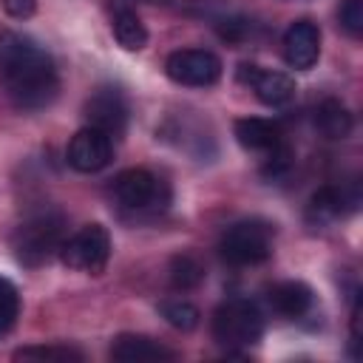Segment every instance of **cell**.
I'll return each instance as SVG.
<instances>
[{"label": "cell", "mask_w": 363, "mask_h": 363, "mask_svg": "<svg viewBox=\"0 0 363 363\" xmlns=\"http://www.w3.org/2000/svg\"><path fill=\"white\" fill-rule=\"evenodd\" d=\"M0 85L20 111H40L54 102L60 77L54 57L20 31L0 34Z\"/></svg>", "instance_id": "cell-1"}, {"label": "cell", "mask_w": 363, "mask_h": 363, "mask_svg": "<svg viewBox=\"0 0 363 363\" xmlns=\"http://www.w3.org/2000/svg\"><path fill=\"white\" fill-rule=\"evenodd\" d=\"M62 241H65V218L57 210L37 213L11 233V250L23 267L48 264L54 255H60Z\"/></svg>", "instance_id": "cell-2"}, {"label": "cell", "mask_w": 363, "mask_h": 363, "mask_svg": "<svg viewBox=\"0 0 363 363\" xmlns=\"http://www.w3.org/2000/svg\"><path fill=\"white\" fill-rule=\"evenodd\" d=\"M264 335V315L247 298H230L213 312V337L221 349L238 352L250 349Z\"/></svg>", "instance_id": "cell-3"}, {"label": "cell", "mask_w": 363, "mask_h": 363, "mask_svg": "<svg viewBox=\"0 0 363 363\" xmlns=\"http://www.w3.org/2000/svg\"><path fill=\"white\" fill-rule=\"evenodd\" d=\"M275 227L261 218H244L224 230L218 241V252L233 267H255L272 255Z\"/></svg>", "instance_id": "cell-4"}, {"label": "cell", "mask_w": 363, "mask_h": 363, "mask_svg": "<svg viewBox=\"0 0 363 363\" xmlns=\"http://www.w3.org/2000/svg\"><path fill=\"white\" fill-rule=\"evenodd\" d=\"M113 196L122 204V210H128L133 216H156L170 201L167 184L145 167L122 170L113 179Z\"/></svg>", "instance_id": "cell-5"}, {"label": "cell", "mask_w": 363, "mask_h": 363, "mask_svg": "<svg viewBox=\"0 0 363 363\" xmlns=\"http://www.w3.org/2000/svg\"><path fill=\"white\" fill-rule=\"evenodd\" d=\"M108 258H111V235L102 224H85L74 235H65L60 247V261L68 269L88 272V275L105 272Z\"/></svg>", "instance_id": "cell-6"}, {"label": "cell", "mask_w": 363, "mask_h": 363, "mask_svg": "<svg viewBox=\"0 0 363 363\" xmlns=\"http://www.w3.org/2000/svg\"><path fill=\"white\" fill-rule=\"evenodd\" d=\"M167 77L176 85H187V88H207L216 85L221 77V60L213 51L204 48H179L167 57L164 62Z\"/></svg>", "instance_id": "cell-7"}, {"label": "cell", "mask_w": 363, "mask_h": 363, "mask_svg": "<svg viewBox=\"0 0 363 363\" xmlns=\"http://www.w3.org/2000/svg\"><path fill=\"white\" fill-rule=\"evenodd\" d=\"M128 113H130L128 99L113 85H102V88H96L85 99V119H88V125L102 130V133H108L111 139H119L125 133Z\"/></svg>", "instance_id": "cell-8"}, {"label": "cell", "mask_w": 363, "mask_h": 363, "mask_svg": "<svg viewBox=\"0 0 363 363\" xmlns=\"http://www.w3.org/2000/svg\"><path fill=\"white\" fill-rule=\"evenodd\" d=\"M65 159H68V164L77 173H99L113 159V139L108 133L85 125V128H79L71 136L68 150H65Z\"/></svg>", "instance_id": "cell-9"}, {"label": "cell", "mask_w": 363, "mask_h": 363, "mask_svg": "<svg viewBox=\"0 0 363 363\" xmlns=\"http://www.w3.org/2000/svg\"><path fill=\"white\" fill-rule=\"evenodd\" d=\"M238 82L250 85L255 91V96L267 105V108H286L295 99V79L284 71H272V68H261V65H250L244 62L238 68Z\"/></svg>", "instance_id": "cell-10"}, {"label": "cell", "mask_w": 363, "mask_h": 363, "mask_svg": "<svg viewBox=\"0 0 363 363\" xmlns=\"http://www.w3.org/2000/svg\"><path fill=\"white\" fill-rule=\"evenodd\" d=\"M354 207H357V187L354 184H349V187L346 184H340V187L329 184V187H320L309 199L306 221L312 227H329V224H335L337 218H343Z\"/></svg>", "instance_id": "cell-11"}, {"label": "cell", "mask_w": 363, "mask_h": 363, "mask_svg": "<svg viewBox=\"0 0 363 363\" xmlns=\"http://www.w3.org/2000/svg\"><path fill=\"white\" fill-rule=\"evenodd\" d=\"M320 57V31L312 20H295L284 31V60L295 71H309Z\"/></svg>", "instance_id": "cell-12"}, {"label": "cell", "mask_w": 363, "mask_h": 363, "mask_svg": "<svg viewBox=\"0 0 363 363\" xmlns=\"http://www.w3.org/2000/svg\"><path fill=\"white\" fill-rule=\"evenodd\" d=\"M111 360L116 363H170L176 352L147 335H119L111 343Z\"/></svg>", "instance_id": "cell-13"}, {"label": "cell", "mask_w": 363, "mask_h": 363, "mask_svg": "<svg viewBox=\"0 0 363 363\" xmlns=\"http://www.w3.org/2000/svg\"><path fill=\"white\" fill-rule=\"evenodd\" d=\"M267 303H269V309L278 318L298 320V318H303L312 309L315 295H312L309 284H303V281H281V284H272L269 286Z\"/></svg>", "instance_id": "cell-14"}, {"label": "cell", "mask_w": 363, "mask_h": 363, "mask_svg": "<svg viewBox=\"0 0 363 363\" xmlns=\"http://www.w3.org/2000/svg\"><path fill=\"white\" fill-rule=\"evenodd\" d=\"M235 139L244 150H252V153H269L275 150L284 139H281V130L275 122L269 119H261V116H244V119H235Z\"/></svg>", "instance_id": "cell-15"}, {"label": "cell", "mask_w": 363, "mask_h": 363, "mask_svg": "<svg viewBox=\"0 0 363 363\" xmlns=\"http://www.w3.org/2000/svg\"><path fill=\"white\" fill-rule=\"evenodd\" d=\"M111 31L116 37V43L125 48V51H142L147 45V28L145 23L139 20V14L128 6H119L111 17Z\"/></svg>", "instance_id": "cell-16"}, {"label": "cell", "mask_w": 363, "mask_h": 363, "mask_svg": "<svg viewBox=\"0 0 363 363\" xmlns=\"http://www.w3.org/2000/svg\"><path fill=\"white\" fill-rule=\"evenodd\" d=\"M352 113L340 99H323L315 108V128L326 136V139H346L352 133Z\"/></svg>", "instance_id": "cell-17"}, {"label": "cell", "mask_w": 363, "mask_h": 363, "mask_svg": "<svg viewBox=\"0 0 363 363\" xmlns=\"http://www.w3.org/2000/svg\"><path fill=\"white\" fill-rule=\"evenodd\" d=\"M14 360H34V363H82L85 354L74 346L54 343V346H26L14 352Z\"/></svg>", "instance_id": "cell-18"}, {"label": "cell", "mask_w": 363, "mask_h": 363, "mask_svg": "<svg viewBox=\"0 0 363 363\" xmlns=\"http://www.w3.org/2000/svg\"><path fill=\"white\" fill-rule=\"evenodd\" d=\"M204 281V267H201V261L196 258V255H176L173 261H170V284H173V289H193V286H199Z\"/></svg>", "instance_id": "cell-19"}, {"label": "cell", "mask_w": 363, "mask_h": 363, "mask_svg": "<svg viewBox=\"0 0 363 363\" xmlns=\"http://www.w3.org/2000/svg\"><path fill=\"white\" fill-rule=\"evenodd\" d=\"M159 312H162V318H164L173 329L190 332V329L199 326V309H196L190 301H184V298H164V301L159 303Z\"/></svg>", "instance_id": "cell-20"}, {"label": "cell", "mask_w": 363, "mask_h": 363, "mask_svg": "<svg viewBox=\"0 0 363 363\" xmlns=\"http://www.w3.org/2000/svg\"><path fill=\"white\" fill-rule=\"evenodd\" d=\"M17 318H20V292L9 278L0 275V337L11 332Z\"/></svg>", "instance_id": "cell-21"}, {"label": "cell", "mask_w": 363, "mask_h": 363, "mask_svg": "<svg viewBox=\"0 0 363 363\" xmlns=\"http://www.w3.org/2000/svg\"><path fill=\"white\" fill-rule=\"evenodd\" d=\"M337 20H340V28L352 37H360L363 31V0H343L340 9H337Z\"/></svg>", "instance_id": "cell-22"}, {"label": "cell", "mask_w": 363, "mask_h": 363, "mask_svg": "<svg viewBox=\"0 0 363 363\" xmlns=\"http://www.w3.org/2000/svg\"><path fill=\"white\" fill-rule=\"evenodd\" d=\"M3 9H6L9 17H14V20H26V17L34 14L37 0H3Z\"/></svg>", "instance_id": "cell-23"}, {"label": "cell", "mask_w": 363, "mask_h": 363, "mask_svg": "<svg viewBox=\"0 0 363 363\" xmlns=\"http://www.w3.org/2000/svg\"><path fill=\"white\" fill-rule=\"evenodd\" d=\"M147 3H162V0H147Z\"/></svg>", "instance_id": "cell-24"}]
</instances>
